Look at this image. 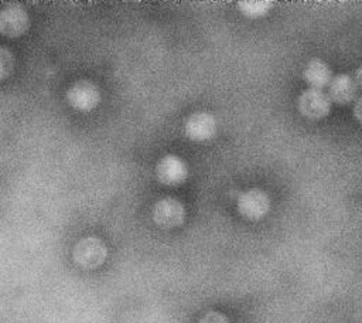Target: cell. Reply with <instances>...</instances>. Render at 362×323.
<instances>
[{"label": "cell", "mask_w": 362, "mask_h": 323, "mask_svg": "<svg viewBox=\"0 0 362 323\" xmlns=\"http://www.w3.org/2000/svg\"><path fill=\"white\" fill-rule=\"evenodd\" d=\"M298 110L303 116L308 119H321L325 118L331 110V99L328 94L322 89L308 88L301 92L298 96Z\"/></svg>", "instance_id": "6da1fadb"}, {"label": "cell", "mask_w": 362, "mask_h": 323, "mask_svg": "<svg viewBox=\"0 0 362 323\" xmlns=\"http://www.w3.org/2000/svg\"><path fill=\"white\" fill-rule=\"evenodd\" d=\"M236 207L242 217L250 221H257L267 214L270 208V200L263 190L249 188L239 196Z\"/></svg>", "instance_id": "7a4b0ae2"}, {"label": "cell", "mask_w": 362, "mask_h": 323, "mask_svg": "<svg viewBox=\"0 0 362 323\" xmlns=\"http://www.w3.org/2000/svg\"><path fill=\"white\" fill-rule=\"evenodd\" d=\"M106 246L98 238L88 237L81 239L74 248V261L82 268H96L106 258Z\"/></svg>", "instance_id": "3957f363"}, {"label": "cell", "mask_w": 362, "mask_h": 323, "mask_svg": "<svg viewBox=\"0 0 362 323\" xmlns=\"http://www.w3.org/2000/svg\"><path fill=\"white\" fill-rule=\"evenodd\" d=\"M69 105L78 110H92L100 101L99 89L90 81H78L66 92Z\"/></svg>", "instance_id": "277c9868"}, {"label": "cell", "mask_w": 362, "mask_h": 323, "mask_svg": "<svg viewBox=\"0 0 362 323\" xmlns=\"http://www.w3.org/2000/svg\"><path fill=\"white\" fill-rule=\"evenodd\" d=\"M156 173L160 183L167 186H177L185 181L188 169L182 159L175 154H167L157 163Z\"/></svg>", "instance_id": "5b68a950"}, {"label": "cell", "mask_w": 362, "mask_h": 323, "mask_svg": "<svg viewBox=\"0 0 362 323\" xmlns=\"http://www.w3.org/2000/svg\"><path fill=\"white\" fill-rule=\"evenodd\" d=\"M30 20L25 10L17 4L7 6L0 11V34L18 37L28 30Z\"/></svg>", "instance_id": "8992f818"}, {"label": "cell", "mask_w": 362, "mask_h": 323, "mask_svg": "<svg viewBox=\"0 0 362 323\" xmlns=\"http://www.w3.org/2000/svg\"><path fill=\"white\" fill-rule=\"evenodd\" d=\"M185 135L195 142L211 139L216 132V120L208 112H195L189 115L184 125Z\"/></svg>", "instance_id": "52a82bcc"}, {"label": "cell", "mask_w": 362, "mask_h": 323, "mask_svg": "<svg viewBox=\"0 0 362 323\" xmlns=\"http://www.w3.org/2000/svg\"><path fill=\"white\" fill-rule=\"evenodd\" d=\"M153 220L156 221V224L164 228L177 227L184 220V207L175 198H171V197L163 198L157 201L154 205Z\"/></svg>", "instance_id": "ba28073f"}, {"label": "cell", "mask_w": 362, "mask_h": 323, "mask_svg": "<svg viewBox=\"0 0 362 323\" xmlns=\"http://www.w3.org/2000/svg\"><path fill=\"white\" fill-rule=\"evenodd\" d=\"M358 85L352 76L348 74H339L337 76H332L329 85H328V96L331 102H335L338 105H346L352 102L356 96Z\"/></svg>", "instance_id": "9c48e42d"}, {"label": "cell", "mask_w": 362, "mask_h": 323, "mask_svg": "<svg viewBox=\"0 0 362 323\" xmlns=\"http://www.w3.org/2000/svg\"><path fill=\"white\" fill-rule=\"evenodd\" d=\"M303 78L311 88L322 89L329 85V82L332 79V72H331V68L328 67V64H325L321 60L314 58V60H310L307 62V65L304 67Z\"/></svg>", "instance_id": "30bf717a"}, {"label": "cell", "mask_w": 362, "mask_h": 323, "mask_svg": "<svg viewBox=\"0 0 362 323\" xmlns=\"http://www.w3.org/2000/svg\"><path fill=\"white\" fill-rule=\"evenodd\" d=\"M273 3L269 0H240L238 1L239 11L249 18H260L269 13Z\"/></svg>", "instance_id": "8fae6325"}, {"label": "cell", "mask_w": 362, "mask_h": 323, "mask_svg": "<svg viewBox=\"0 0 362 323\" xmlns=\"http://www.w3.org/2000/svg\"><path fill=\"white\" fill-rule=\"evenodd\" d=\"M14 67V58L11 52L3 47H0V79L10 75Z\"/></svg>", "instance_id": "7c38bea8"}, {"label": "cell", "mask_w": 362, "mask_h": 323, "mask_svg": "<svg viewBox=\"0 0 362 323\" xmlns=\"http://www.w3.org/2000/svg\"><path fill=\"white\" fill-rule=\"evenodd\" d=\"M199 323H229L228 317L219 312H208L202 316Z\"/></svg>", "instance_id": "4fadbf2b"}, {"label": "cell", "mask_w": 362, "mask_h": 323, "mask_svg": "<svg viewBox=\"0 0 362 323\" xmlns=\"http://www.w3.org/2000/svg\"><path fill=\"white\" fill-rule=\"evenodd\" d=\"M354 116L362 123V96H359L354 103Z\"/></svg>", "instance_id": "5bb4252c"}, {"label": "cell", "mask_w": 362, "mask_h": 323, "mask_svg": "<svg viewBox=\"0 0 362 323\" xmlns=\"http://www.w3.org/2000/svg\"><path fill=\"white\" fill-rule=\"evenodd\" d=\"M355 82L358 86L362 88V65L355 71Z\"/></svg>", "instance_id": "9a60e30c"}]
</instances>
